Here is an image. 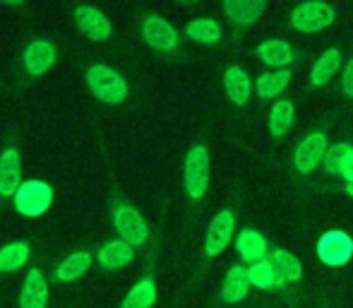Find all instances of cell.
Segmentation results:
<instances>
[{"label": "cell", "mask_w": 353, "mask_h": 308, "mask_svg": "<svg viewBox=\"0 0 353 308\" xmlns=\"http://www.w3.org/2000/svg\"><path fill=\"white\" fill-rule=\"evenodd\" d=\"M341 87H344V92L349 94V97L353 99V58L349 63H346L344 68V77H341Z\"/></svg>", "instance_id": "obj_30"}, {"label": "cell", "mask_w": 353, "mask_h": 308, "mask_svg": "<svg viewBox=\"0 0 353 308\" xmlns=\"http://www.w3.org/2000/svg\"><path fill=\"white\" fill-rule=\"evenodd\" d=\"M288 82H291V73L288 70L265 73V75L257 77V94L262 99H274L288 87Z\"/></svg>", "instance_id": "obj_26"}, {"label": "cell", "mask_w": 353, "mask_h": 308, "mask_svg": "<svg viewBox=\"0 0 353 308\" xmlns=\"http://www.w3.org/2000/svg\"><path fill=\"white\" fill-rule=\"evenodd\" d=\"M346 193H349V195L353 198V183H349V186H346Z\"/></svg>", "instance_id": "obj_32"}, {"label": "cell", "mask_w": 353, "mask_h": 308, "mask_svg": "<svg viewBox=\"0 0 353 308\" xmlns=\"http://www.w3.org/2000/svg\"><path fill=\"white\" fill-rule=\"evenodd\" d=\"M22 188V164L19 152L8 147L0 154V198H12Z\"/></svg>", "instance_id": "obj_11"}, {"label": "cell", "mask_w": 353, "mask_h": 308, "mask_svg": "<svg viewBox=\"0 0 353 308\" xmlns=\"http://www.w3.org/2000/svg\"><path fill=\"white\" fill-rule=\"evenodd\" d=\"M132 258H135V251H132L130 243L125 241H108L106 246L99 251V265L103 270H121V267L130 265Z\"/></svg>", "instance_id": "obj_17"}, {"label": "cell", "mask_w": 353, "mask_h": 308, "mask_svg": "<svg viewBox=\"0 0 353 308\" xmlns=\"http://www.w3.org/2000/svg\"><path fill=\"white\" fill-rule=\"evenodd\" d=\"M252 282H250V272L248 267L243 265H236L228 270L226 280H223V287H221V299L226 304H236V301H243L250 291Z\"/></svg>", "instance_id": "obj_14"}, {"label": "cell", "mask_w": 353, "mask_h": 308, "mask_svg": "<svg viewBox=\"0 0 353 308\" xmlns=\"http://www.w3.org/2000/svg\"><path fill=\"white\" fill-rule=\"evenodd\" d=\"M53 202V188L46 181H24L14 195V207L24 217H41Z\"/></svg>", "instance_id": "obj_2"}, {"label": "cell", "mask_w": 353, "mask_h": 308, "mask_svg": "<svg viewBox=\"0 0 353 308\" xmlns=\"http://www.w3.org/2000/svg\"><path fill=\"white\" fill-rule=\"evenodd\" d=\"M248 272H250V282L255 289H276V287L283 285V277L281 272L276 270V265L272 260H260L255 262V265L248 267Z\"/></svg>", "instance_id": "obj_20"}, {"label": "cell", "mask_w": 353, "mask_h": 308, "mask_svg": "<svg viewBox=\"0 0 353 308\" xmlns=\"http://www.w3.org/2000/svg\"><path fill=\"white\" fill-rule=\"evenodd\" d=\"M341 176L346 178V183H353V152L349 154V159L344 162V169H341Z\"/></svg>", "instance_id": "obj_31"}, {"label": "cell", "mask_w": 353, "mask_h": 308, "mask_svg": "<svg viewBox=\"0 0 353 308\" xmlns=\"http://www.w3.org/2000/svg\"><path fill=\"white\" fill-rule=\"evenodd\" d=\"M327 150H330V145H327L325 133H310L305 140H301V145L293 152V166L301 173H312L325 162Z\"/></svg>", "instance_id": "obj_7"}, {"label": "cell", "mask_w": 353, "mask_h": 308, "mask_svg": "<svg viewBox=\"0 0 353 308\" xmlns=\"http://www.w3.org/2000/svg\"><path fill=\"white\" fill-rule=\"evenodd\" d=\"M353 152L351 145H346V142H336V145H332L330 150L325 154V171L327 173H339L341 176V169H344V162L349 159V154Z\"/></svg>", "instance_id": "obj_29"}, {"label": "cell", "mask_w": 353, "mask_h": 308, "mask_svg": "<svg viewBox=\"0 0 353 308\" xmlns=\"http://www.w3.org/2000/svg\"><path fill=\"white\" fill-rule=\"evenodd\" d=\"M188 37L197 44H216L221 39V27L214 19H192L188 24Z\"/></svg>", "instance_id": "obj_28"}, {"label": "cell", "mask_w": 353, "mask_h": 308, "mask_svg": "<svg viewBox=\"0 0 353 308\" xmlns=\"http://www.w3.org/2000/svg\"><path fill=\"white\" fill-rule=\"evenodd\" d=\"M336 12L332 5L320 3V0H310V3H303L293 10L291 15V27L298 29V32H305V34H315L322 32L325 27H330L334 22Z\"/></svg>", "instance_id": "obj_3"}, {"label": "cell", "mask_w": 353, "mask_h": 308, "mask_svg": "<svg viewBox=\"0 0 353 308\" xmlns=\"http://www.w3.org/2000/svg\"><path fill=\"white\" fill-rule=\"evenodd\" d=\"M272 262L276 265V270L281 272V277H283V282H298L303 277V265H301V260H298L293 253H288V251H281V248H274L272 251Z\"/></svg>", "instance_id": "obj_27"}, {"label": "cell", "mask_w": 353, "mask_h": 308, "mask_svg": "<svg viewBox=\"0 0 353 308\" xmlns=\"http://www.w3.org/2000/svg\"><path fill=\"white\" fill-rule=\"evenodd\" d=\"M293 118H296V111H293V104L286 102V99H279L274 102L270 111V131L274 137H281L288 133V128L293 126Z\"/></svg>", "instance_id": "obj_25"}, {"label": "cell", "mask_w": 353, "mask_h": 308, "mask_svg": "<svg viewBox=\"0 0 353 308\" xmlns=\"http://www.w3.org/2000/svg\"><path fill=\"white\" fill-rule=\"evenodd\" d=\"M233 231H236V217H233L231 210H221L216 212V217L212 220L210 229H207V238H205V251L207 256H219L223 248L231 243Z\"/></svg>", "instance_id": "obj_8"}, {"label": "cell", "mask_w": 353, "mask_h": 308, "mask_svg": "<svg viewBox=\"0 0 353 308\" xmlns=\"http://www.w3.org/2000/svg\"><path fill=\"white\" fill-rule=\"evenodd\" d=\"M210 186V154L207 147L195 145L185 157V191L192 200L205 198Z\"/></svg>", "instance_id": "obj_4"}, {"label": "cell", "mask_w": 353, "mask_h": 308, "mask_svg": "<svg viewBox=\"0 0 353 308\" xmlns=\"http://www.w3.org/2000/svg\"><path fill=\"white\" fill-rule=\"evenodd\" d=\"M236 246H238L241 258L245 262H250V265H255V262H260V260H267L265 256L270 253V246H267L265 236L255 229H243L236 238Z\"/></svg>", "instance_id": "obj_15"}, {"label": "cell", "mask_w": 353, "mask_h": 308, "mask_svg": "<svg viewBox=\"0 0 353 308\" xmlns=\"http://www.w3.org/2000/svg\"><path fill=\"white\" fill-rule=\"evenodd\" d=\"M22 61L29 75L39 77L53 68V63H56V48H53V44L46 41V39H34L27 46V51H24Z\"/></svg>", "instance_id": "obj_12"}, {"label": "cell", "mask_w": 353, "mask_h": 308, "mask_svg": "<svg viewBox=\"0 0 353 308\" xmlns=\"http://www.w3.org/2000/svg\"><path fill=\"white\" fill-rule=\"evenodd\" d=\"M157 304V285L152 280H140L125 294L121 308H152Z\"/></svg>", "instance_id": "obj_23"}, {"label": "cell", "mask_w": 353, "mask_h": 308, "mask_svg": "<svg viewBox=\"0 0 353 308\" xmlns=\"http://www.w3.org/2000/svg\"><path fill=\"white\" fill-rule=\"evenodd\" d=\"M89 267H92V256H89L87 251H79V253L68 256L65 260L58 265L56 277L61 282H74V280H79V277H82Z\"/></svg>", "instance_id": "obj_22"}, {"label": "cell", "mask_w": 353, "mask_h": 308, "mask_svg": "<svg viewBox=\"0 0 353 308\" xmlns=\"http://www.w3.org/2000/svg\"><path fill=\"white\" fill-rule=\"evenodd\" d=\"M29 260V243L17 241L0 248V272H17Z\"/></svg>", "instance_id": "obj_24"}, {"label": "cell", "mask_w": 353, "mask_h": 308, "mask_svg": "<svg viewBox=\"0 0 353 308\" xmlns=\"http://www.w3.org/2000/svg\"><path fill=\"white\" fill-rule=\"evenodd\" d=\"M317 258L330 267H341L353 258V238L346 231H327L317 241Z\"/></svg>", "instance_id": "obj_5"}, {"label": "cell", "mask_w": 353, "mask_h": 308, "mask_svg": "<svg viewBox=\"0 0 353 308\" xmlns=\"http://www.w3.org/2000/svg\"><path fill=\"white\" fill-rule=\"evenodd\" d=\"M48 282L41 270H29L27 280L19 291V308H46Z\"/></svg>", "instance_id": "obj_13"}, {"label": "cell", "mask_w": 353, "mask_h": 308, "mask_svg": "<svg viewBox=\"0 0 353 308\" xmlns=\"http://www.w3.org/2000/svg\"><path fill=\"white\" fill-rule=\"evenodd\" d=\"M113 224L116 231L121 233V241L130 243V246H142L149 238V227L142 220V215L130 205H121L113 215Z\"/></svg>", "instance_id": "obj_6"}, {"label": "cell", "mask_w": 353, "mask_h": 308, "mask_svg": "<svg viewBox=\"0 0 353 308\" xmlns=\"http://www.w3.org/2000/svg\"><path fill=\"white\" fill-rule=\"evenodd\" d=\"M223 84H226V94L233 104H238V106L248 104L250 92H252V84H250V77L245 75L243 68H236V66L228 68L226 75H223Z\"/></svg>", "instance_id": "obj_19"}, {"label": "cell", "mask_w": 353, "mask_h": 308, "mask_svg": "<svg viewBox=\"0 0 353 308\" xmlns=\"http://www.w3.org/2000/svg\"><path fill=\"white\" fill-rule=\"evenodd\" d=\"M339 66H341V53L336 51V48H330V51L322 53V56L315 61V66H312V73H310L312 87H322V84L330 82L332 75L339 70Z\"/></svg>", "instance_id": "obj_21"}, {"label": "cell", "mask_w": 353, "mask_h": 308, "mask_svg": "<svg viewBox=\"0 0 353 308\" xmlns=\"http://www.w3.org/2000/svg\"><path fill=\"white\" fill-rule=\"evenodd\" d=\"M257 56L270 68L286 70V66L296 58V53H293V48L288 46L286 41H281V39H270V41H262L260 46H257Z\"/></svg>", "instance_id": "obj_18"}, {"label": "cell", "mask_w": 353, "mask_h": 308, "mask_svg": "<svg viewBox=\"0 0 353 308\" xmlns=\"http://www.w3.org/2000/svg\"><path fill=\"white\" fill-rule=\"evenodd\" d=\"M265 8H267L265 0H228V3H223V10L231 17V22L241 24V27L257 22L260 15L265 12Z\"/></svg>", "instance_id": "obj_16"}, {"label": "cell", "mask_w": 353, "mask_h": 308, "mask_svg": "<svg viewBox=\"0 0 353 308\" xmlns=\"http://www.w3.org/2000/svg\"><path fill=\"white\" fill-rule=\"evenodd\" d=\"M87 84L97 99L103 104H121L128 97V82L121 73L111 70L108 66H92L87 73Z\"/></svg>", "instance_id": "obj_1"}, {"label": "cell", "mask_w": 353, "mask_h": 308, "mask_svg": "<svg viewBox=\"0 0 353 308\" xmlns=\"http://www.w3.org/2000/svg\"><path fill=\"white\" fill-rule=\"evenodd\" d=\"M144 41L154 48V51H173L178 46V32L173 29V24H168L159 15H149L142 24Z\"/></svg>", "instance_id": "obj_9"}, {"label": "cell", "mask_w": 353, "mask_h": 308, "mask_svg": "<svg viewBox=\"0 0 353 308\" xmlns=\"http://www.w3.org/2000/svg\"><path fill=\"white\" fill-rule=\"evenodd\" d=\"M74 19H77V27L82 29L92 41H106V39H111V34H113L111 22H108L101 10L92 8V5H79V8L74 10Z\"/></svg>", "instance_id": "obj_10"}]
</instances>
